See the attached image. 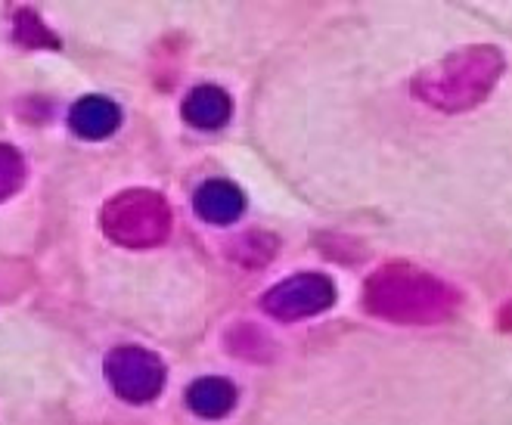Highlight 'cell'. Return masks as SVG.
Returning <instances> with one entry per match:
<instances>
[{
  "instance_id": "11",
  "label": "cell",
  "mask_w": 512,
  "mask_h": 425,
  "mask_svg": "<svg viewBox=\"0 0 512 425\" xmlns=\"http://www.w3.org/2000/svg\"><path fill=\"white\" fill-rule=\"evenodd\" d=\"M13 35L22 47H59V38L50 32V28L41 22V16L32 10V7H22L16 10V19H13Z\"/></svg>"
},
{
  "instance_id": "9",
  "label": "cell",
  "mask_w": 512,
  "mask_h": 425,
  "mask_svg": "<svg viewBox=\"0 0 512 425\" xmlns=\"http://www.w3.org/2000/svg\"><path fill=\"white\" fill-rule=\"evenodd\" d=\"M236 401H239L236 385L221 376H202L187 388V407L199 419H224L233 413Z\"/></svg>"
},
{
  "instance_id": "7",
  "label": "cell",
  "mask_w": 512,
  "mask_h": 425,
  "mask_svg": "<svg viewBox=\"0 0 512 425\" xmlns=\"http://www.w3.org/2000/svg\"><path fill=\"white\" fill-rule=\"evenodd\" d=\"M69 128L81 140H106V137H112L118 128H122V109H118V103L109 100V97L87 94L72 106Z\"/></svg>"
},
{
  "instance_id": "6",
  "label": "cell",
  "mask_w": 512,
  "mask_h": 425,
  "mask_svg": "<svg viewBox=\"0 0 512 425\" xmlns=\"http://www.w3.org/2000/svg\"><path fill=\"white\" fill-rule=\"evenodd\" d=\"M193 208L205 224L227 227L246 211V193L230 180H205L193 193Z\"/></svg>"
},
{
  "instance_id": "5",
  "label": "cell",
  "mask_w": 512,
  "mask_h": 425,
  "mask_svg": "<svg viewBox=\"0 0 512 425\" xmlns=\"http://www.w3.org/2000/svg\"><path fill=\"white\" fill-rule=\"evenodd\" d=\"M336 305V283L326 273H295L261 295V311L280 323L311 320Z\"/></svg>"
},
{
  "instance_id": "12",
  "label": "cell",
  "mask_w": 512,
  "mask_h": 425,
  "mask_svg": "<svg viewBox=\"0 0 512 425\" xmlns=\"http://www.w3.org/2000/svg\"><path fill=\"white\" fill-rule=\"evenodd\" d=\"M28 177V165L25 156L13 143H0V202L13 199Z\"/></svg>"
},
{
  "instance_id": "8",
  "label": "cell",
  "mask_w": 512,
  "mask_h": 425,
  "mask_svg": "<svg viewBox=\"0 0 512 425\" xmlns=\"http://www.w3.org/2000/svg\"><path fill=\"white\" fill-rule=\"evenodd\" d=\"M180 112H184L187 125L199 128V131H218L224 128L230 121V112H233V103L227 97L224 87H215V84H199L193 87L184 106H180Z\"/></svg>"
},
{
  "instance_id": "4",
  "label": "cell",
  "mask_w": 512,
  "mask_h": 425,
  "mask_svg": "<svg viewBox=\"0 0 512 425\" xmlns=\"http://www.w3.org/2000/svg\"><path fill=\"white\" fill-rule=\"evenodd\" d=\"M103 373L112 391L128 404H149L156 401L165 388V363L159 354L140 345L112 348L103 360Z\"/></svg>"
},
{
  "instance_id": "1",
  "label": "cell",
  "mask_w": 512,
  "mask_h": 425,
  "mask_svg": "<svg viewBox=\"0 0 512 425\" xmlns=\"http://www.w3.org/2000/svg\"><path fill=\"white\" fill-rule=\"evenodd\" d=\"M460 305V292L438 280L435 273L395 261L370 273L364 286V308L367 314L401 323V326H432L450 320Z\"/></svg>"
},
{
  "instance_id": "2",
  "label": "cell",
  "mask_w": 512,
  "mask_h": 425,
  "mask_svg": "<svg viewBox=\"0 0 512 425\" xmlns=\"http://www.w3.org/2000/svg\"><path fill=\"white\" fill-rule=\"evenodd\" d=\"M506 59L494 44H475L454 50L441 63L413 78V94L438 112H466L481 106L497 87Z\"/></svg>"
},
{
  "instance_id": "10",
  "label": "cell",
  "mask_w": 512,
  "mask_h": 425,
  "mask_svg": "<svg viewBox=\"0 0 512 425\" xmlns=\"http://www.w3.org/2000/svg\"><path fill=\"white\" fill-rule=\"evenodd\" d=\"M277 252V236L274 233H264V230H249L246 236H239L233 242V258L246 267H261L274 258Z\"/></svg>"
},
{
  "instance_id": "3",
  "label": "cell",
  "mask_w": 512,
  "mask_h": 425,
  "mask_svg": "<svg viewBox=\"0 0 512 425\" xmlns=\"http://www.w3.org/2000/svg\"><path fill=\"white\" fill-rule=\"evenodd\" d=\"M100 227L115 246L156 249L171 233V205L156 190H122L103 205Z\"/></svg>"
}]
</instances>
